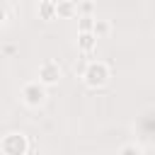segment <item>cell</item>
I'll return each mask as SVG.
<instances>
[{"mask_svg":"<svg viewBox=\"0 0 155 155\" xmlns=\"http://www.w3.org/2000/svg\"><path fill=\"white\" fill-rule=\"evenodd\" d=\"M56 17H61V19L78 17V2L75 0H58L56 2Z\"/></svg>","mask_w":155,"mask_h":155,"instance_id":"5","label":"cell"},{"mask_svg":"<svg viewBox=\"0 0 155 155\" xmlns=\"http://www.w3.org/2000/svg\"><path fill=\"white\" fill-rule=\"evenodd\" d=\"M107 80H109V65H107L104 61H90V63L85 65V70H82V82H85L87 87L97 90V87L107 85Z\"/></svg>","mask_w":155,"mask_h":155,"instance_id":"1","label":"cell"},{"mask_svg":"<svg viewBox=\"0 0 155 155\" xmlns=\"http://www.w3.org/2000/svg\"><path fill=\"white\" fill-rule=\"evenodd\" d=\"M46 97H48L46 94V87L39 80H29V82L22 85V102L27 107H41L46 102Z\"/></svg>","mask_w":155,"mask_h":155,"instance_id":"3","label":"cell"},{"mask_svg":"<svg viewBox=\"0 0 155 155\" xmlns=\"http://www.w3.org/2000/svg\"><path fill=\"white\" fill-rule=\"evenodd\" d=\"M111 31V24H109V19H97L94 17V27H92V34L99 39V36H107Z\"/></svg>","mask_w":155,"mask_h":155,"instance_id":"8","label":"cell"},{"mask_svg":"<svg viewBox=\"0 0 155 155\" xmlns=\"http://www.w3.org/2000/svg\"><path fill=\"white\" fill-rule=\"evenodd\" d=\"M92 27H94V17H78V34L92 31Z\"/></svg>","mask_w":155,"mask_h":155,"instance_id":"10","label":"cell"},{"mask_svg":"<svg viewBox=\"0 0 155 155\" xmlns=\"http://www.w3.org/2000/svg\"><path fill=\"white\" fill-rule=\"evenodd\" d=\"M97 46V36L92 34V31H85V34H78V48L82 51V53H90L92 48Z\"/></svg>","mask_w":155,"mask_h":155,"instance_id":"6","label":"cell"},{"mask_svg":"<svg viewBox=\"0 0 155 155\" xmlns=\"http://www.w3.org/2000/svg\"><path fill=\"white\" fill-rule=\"evenodd\" d=\"M39 15H41V19H56V2L53 0L39 2Z\"/></svg>","mask_w":155,"mask_h":155,"instance_id":"7","label":"cell"},{"mask_svg":"<svg viewBox=\"0 0 155 155\" xmlns=\"http://www.w3.org/2000/svg\"><path fill=\"white\" fill-rule=\"evenodd\" d=\"M0 138H2V136H0Z\"/></svg>","mask_w":155,"mask_h":155,"instance_id":"12","label":"cell"},{"mask_svg":"<svg viewBox=\"0 0 155 155\" xmlns=\"http://www.w3.org/2000/svg\"><path fill=\"white\" fill-rule=\"evenodd\" d=\"M61 75H63V70H61L58 61H44V63L39 65V82H41L44 87L58 85V82H61Z\"/></svg>","mask_w":155,"mask_h":155,"instance_id":"4","label":"cell"},{"mask_svg":"<svg viewBox=\"0 0 155 155\" xmlns=\"http://www.w3.org/2000/svg\"><path fill=\"white\" fill-rule=\"evenodd\" d=\"M5 19H7V12H5V7H2V5H0V24H2V22H5Z\"/></svg>","mask_w":155,"mask_h":155,"instance_id":"11","label":"cell"},{"mask_svg":"<svg viewBox=\"0 0 155 155\" xmlns=\"http://www.w3.org/2000/svg\"><path fill=\"white\" fill-rule=\"evenodd\" d=\"M0 150L2 155H27L29 150V138L19 131H12V133H5L0 138Z\"/></svg>","mask_w":155,"mask_h":155,"instance_id":"2","label":"cell"},{"mask_svg":"<svg viewBox=\"0 0 155 155\" xmlns=\"http://www.w3.org/2000/svg\"><path fill=\"white\" fill-rule=\"evenodd\" d=\"M116 155H143V148L138 143H124Z\"/></svg>","mask_w":155,"mask_h":155,"instance_id":"9","label":"cell"}]
</instances>
